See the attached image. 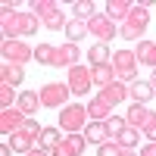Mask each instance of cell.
Instances as JSON below:
<instances>
[{
  "label": "cell",
  "instance_id": "38",
  "mask_svg": "<svg viewBox=\"0 0 156 156\" xmlns=\"http://www.w3.org/2000/svg\"><path fill=\"white\" fill-rule=\"evenodd\" d=\"M28 156H50V153H47V150H41V147H34V150H31Z\"/></svg>",
  "mask_w": 156,
  "mask_h": 156
},
{
  "label": "cell",
  "instance_id": "2",
  "mask_svg": "<svg viewBox=\"0 0 156 156\" xmlns=\"http://www.w3.org/2000/svg\"><path fill=\"white\" fill-rule=\"evenodd\" d=\"M28 9L34 12L37 19H41L50 31H66V25H69V19H66V12L59 9V3L56 0H28Z\"/></svg>",
  "mask_w": 156,
  "mask_h": 156
},
{
  "label": "cell",
  "instance_id": "22",
  "mask_svg": "<svg viewBox=\"0 0 156 156\" xmlns=\"http://www.w3.org/2000/svg\"><path fill=\"white\" fill-rule=\"evenodd\" d=\"M90 75H94V84H97V87H106V84H112V81H119L112 62H106V66H90Z\"/></svg>",
  "mask_w": 156,
  "mask_h": 156
},
{
  "label": "cell",
  "instance_id": "36",
  "mask_svg": "<svg viewBox=\"0 0 156 156\" xmlns=\"http://www.w3.org/2000/svg\"><path fill=\"white\" fill-rule=\"evenodd\" d=\"M137 153H140V156H156V144H144Z\"/></svg>",
  "mask_w": 156,
  "mask_h": 156
},
{
  "label": "cell",
  "instance_id": "18",
  "mask_svg": "<svg viewBox=\"0 0 156 156\" xmlns=\"http://www.w3.org/2000/svg\"><path fill=\"white\" fill-rule=\"evenodd\" d=\"M16 106H19V109H22L25 115H28V119H34V112L41 109L44 103H41V94H34V90H22V94H19V103H16Z\"/></svg>",
  "mask_w": 156,
  "mask_h": 156
},
{
  "label": "cell",
  "instance_id": "10",
  "mask_svg": "<svg viewBox=\"0 0 156 156\" xmlns=\"http://www.w3.org/2000/svg\"><path fill=\"white\" fill-rule=\"evenodd\" d=\"M25 122H28V115H25L19 106H12V109H0V134H16L25 128Z\"/></svg>",
  "mask_w": 156,
  "mask_h": 156
},
{
  "label": "cell",
  "instance_id": "28",
  "mask_svg": "<svg viewBox=\"0 0 156 156\" xmlns=\"http://www.w3.org/2000/svg\"><path fill=\"white\" fill-rule=\"evenodd\" d=\"M84 34H87V22H81V19H69V25H66V37H69V44H78Z\"/></svg>",
  "mask_w": 156,
  "mask_h": 156
},
{
  "label": "cell",
  "instance_id": "39",
  "mask_svg": "<svg viewBox=\"0 0 156 156\" xmlns=\"http://www.w3.org/2000/svg\"><path fill=\"white\" fill-rule=\"evenodd\" d=\"M150 84H153V87H156V69H153V75H150Z\"/></svg>",
  "mask_w": 156,
  "mask_h": 156
},
{
  "label": "cell",
  "instance_id": "3",
  "mask_svg": "<svg viewBox=\"0 0 156 156\" xmlns=\"http://www.w3.org/2000/svg\"><path fill=\"white\" fill-rule=\"evenodd\" d=\"M147 28H150V9L134 3V9L128 12V19L119 25V37H125V41H144Z\"/></svg>",
  "mask_w": 156,
  "mask_h": 156
},
{
  "label": "cell",
  "instance_id": "9",
  "mask_svg": "<svg viewBox=\"0 0 156 156\" xmlns=\"http://www.w3.org/2000/svg\"><path fill=\"white\" fill-rule=\"evenodd\" d=\"M66 84L72 90V97H84L87 90L94 87V75H90V69H84V66H75V69H69Z\"/></svg>",
  "mask_w": 156,
  "mask_h": 156
},
{
  "label": "cell",
  "instance_id": "1",
  "mask_svg": "<svg viewBox=\"0 0 156 156\" xmlns=\"http://www.w3.org/2000/svg\"><path fill=\"white\" fill-rule=\"evenodd\" d=\"M37 25H41V19L31 9H19V12H12V16H6L0 22V34H3V41H22L25 34L37 31Z\"/></svg>",
  "mask_w": 156,
  "mask_h": 156
},
{
  "label": "cell",
  "instance_id": "24",
  "mask_svg": "<svg viewBox=\"0 0 156 156\" xmlns=\"http://www.w3.org/2000/svg\"><path fill=\"white\" fill-rule=\"evenodd\" d=\"M62 147H66L72 156H84L87 137H84V134H62Z\"/></svg>",
  "mask_w": 156,
  "mask_h": 156
},
{
  "label": "cell",
  "instance_id": "27",
  "mask_svg": "<svg viewBox=\"0 0 156 156\" xmlns=\"http://www.w3.org/2000/svg\"><path fill=\"white\" fill-rule=\"evenodd\" d=\"M59 140H62V137H59V125H50V128H44V134H41V140H37V147L50 153V150L59 144Z\"/></svg>",
  "mask_w": 156,
  "mask_h": 156
},
{
  "label": "cell",
  "instance_id": "17",
  "mask_svg": "<svg viewBox=\"0 0 156 156\" xmlns=\"http://www.w3.org/2000/svg\"><path fill=\"white\" fill-rule=\"evenodd\" d=\"M106 16L112 19V22H125L128 19V12L134 9V0H106Z\"/></svg>",
  "mask_w": 156,
  "mask_h": 156
},
{
  "label": "cell",
  "instance_id": "8",
  "mask_svg": "<svg viewBox=\"0 0 156 156\" xmlns=\"http://www.w3.org/2000/svg\"><path fill=\"white\" fill-rule=\"evenodd\" d=\"M0 53H3V62H12V66H25V62L34 59V50L25 41H3Z\"/></svg>",
  "mask_w": 156,
  "mask_h": 156
},
{
  "label": "cell",
  "instance_id": "29",
  "mask_svg": "<svg viewBox=\"0 0 156 156\" xmlns=\"http://www.w3.org/2000/svg\"><path fill=\"white\" fill-rule=\"evenodd\" d=\"M90 16H94V3H90V0H75V3H72V19L87 22Z\"/></svg>",
  "mask_w": 156,
  "mask_h": 156
},
{
  "label": "cell",
  "instance_id": "23",
  "mask_svg": "<svg viewBox=\"0 0 156 156\" xmlns=\"http://www.w3.org/2000/svg\"><path fill=\"white\" fill-rule=\"evenodd\" d=\"M140 137H144V134H140L137 128H131V125H128L125 131H122L119 137H115V144H119L122 150H137V144H140Z\"/></svg>",
  "mask_w": 156,
  "mask_h": 156
},
{
  "label": "cell",
  "instance_id": "13",
  "mask_svg": "<svg viewBox=\"0 0 156 156\" xmlns=\"http://www.w3.org/2000/svg\"><path fill=\"white\" fill-rule=\"evenodd\" d=\"M78 59H81V47L78 44H59L56 47V69L62 66V69H75L78 66Z\"/></svg>",
  "mask_w": 156,
  "mask_h": 156
},
{
  "label": "cell",
  "instance_id": "34",
  "mask_svg": "<svg viewBox=\"0 0 156 156\" xmlns=\"http://www.w3.org/2000/svg\"><path fill=\"white\" fill-rule=\"evenodd\" d=\"M0 12H3V19H6V16H12V12H19V3L16 0H3V3H0Z\"/></svg>",
  "mask_w": 156,
  "mask_h": 156
},
{
  "label": "cell",
  "instance_id": "31",
  "mask_svg": "<svg viewBox=\"0 0 156 156\" xmlns=\"http://www.w3.org/2000/svg\"><path fill=\"white\" fill-rule=\"evenodd\" d=\"M125 128H128V122H125V115H109V119H106V131H109V137H112V140L119 137V134L125 131Z\"/></svg>",
  "mask_w": 156,
  "mask_h": 156
},
{
  "label": "cell",
  "instance_id": "6",
  "mask_svg": "<svg viewBox=\"0 0 156 156\" xmlns=\"http://www.w3.org/2000/svg\"><path fill=\"white\" fill-rule=\"evenodd\" d=\"M37 94H41V103L47 109H62V106H69V97H72V90H69V84L66 81H50V84H44L41 90H37Z\"/></svg>",
  "mask_w": 156,
  "mask_h": 156
},
{
  "label": "cell",
  "instance_id": "12",
  "mask_svg": "<svg viewBox=\"0 0 156 156\" xmlns=\"http://www.w3.org/2000/svg\"><path fill=\"white\" fill-rule=\"evenodd\" d=\"M37 140H41V134H34V131H28V128H22V131H16V134L9 137V147H12V153L28 156V153L37 147Z\"/></svg>",
  "mask_w": 156,
  "mask_h": 156
},
{
  "label": "cell",
  "instance_id": "7",
  "mask_svg": "<svg viewBox=\"0 0 156 156\" xmlns=\"http://www.w3.org/2000/svg\"><path fill=\"white\" fill-rule=\"evenodd\" d=\"M87 34L97 37V44H109L112 37H119V25H115L106 12H94L87 19Z\"/></svg>",
  "mask_w": 156,
  "mask_h": 156
},
{
  "label": "cell",
  "instance_id": "21",
  "mask_svg": "<svg viewBox=\"0 0 156 156\" xmlns=\"http://www.w3.org/2000/svg\"><path fill=\"white\" fill-rule=\"evenodd\" d=\"M109 109H112V106H109L106 100H100V97L87 100V119H90V122H106L109 115H112Z\"/></svg>",
  "mask_w": 156,
  "mask_h": 156
},
{
  "label": "cell",
  "instance_id": "25",
  "mask_svg": "<svg viewBox=\"0 0 156 156\" xmlns=\"http://www.w3.org/2000/svg\"><path fill=\"white\" fill-rule=\"evenodd\" d=\"M34 62H41V66H56V47L53 44H37L34 47Z\"/></svg>",
  "mask_w": 156,
  "mask_h": 156
},
{
  "label": "cell",
  "instance_id": "14",
  "mask_svg": "<svg viewBox=\"0 0 156 156\" xmlns=\"http://www.w3.org/2000/svg\"><path fill=\"white\" fill-rule=\"evenodd\" d=\"M153 112L156 109H147V106H140V103H131V109L125 112V122L131 128H137V131H144V125L153 119Z\"/></svg>",
  "mask_w": 156,
  "mask_h": 156
},
{
  "label": "cell",
  "instance_id": "20",
  "mask_svg": "<svg viewBox=\"0 0 156 156\" xmlns=\"http://www.w3.org/2000/svg\"><path fill=\"white\" fill-rule=\"evenodd\" d=\"M25 81V69L22 66H12V62H3L0 66V84H9V87H16Z\"/></svg>",
  "mask_w": 156,
  "mask_h": 156
},
{
  "label": "cell",
  "instance_id": "16",
  "mask_svg": "<svg viewBox=\"0 0 156 156\" xmlns=\"http://www.w3.org/2000/svg\"><path fill=\"white\" fill-rule=\"evenodd\" d=\"M134 56H137V62L140 66H150V69H156V41H137L134 44Z\"/></svg>",
  "mask_w": 156,
  "mask_h": 156
},
{
  "label": "cell",
  "instance_id": "35",
  "mask_svg": "<svg viewBox=\"0 0 156 156\" xmlns=\"http://www.w3.org/2000/svg\"><path fill=\"white\" fill-rule=\"evenodd\" d=\"M50 156H72V153H69L66 147H62V140H59V144H56L53 150H50Z\"/></svg>",
  "mask_w": 156,
  "mask_h": 156
},
{
  "label": "cell",
  "instance_id": "33",
  "mask_svg": "<svg viewBox=\"0 0 156 156\" xmlns=\"http://www.w3.org/2000/svg\"><path fill=\"white\" fill-rule=\"evenodd\" d=\"M140 134L147 137V144H156V112H153V119L144 125V131H140Z\"/></svg>",
  "mask_w": 156,
  "mask_h": 156
},
{
  "label": "cell",
  "instance_id": "32",
  "mask_svg": "<svg viewBox=\"0 0 156 156\" xmlns=\"http://www.w3.org/2000/svg\"><path fill=\"white\" fill-rule=\"evenodd\" d=\"M97 156H125V150L115 144V140H106V144L97 147Z\"/></svg>",
  "mask_w": 156,
  "mask_h": 156
},
{
  "label": "cell",
  "instance_id": "26",
  "mask_svg": "<svg viewBox=\"0 0 156 156\" xmlns=\"http://www.w3.org/2000/svg\"><path fill=\"white\" fill-rule=\"evenodd\" d=\"M87 59H90V66H106V62H112L109 59V44H94L87 50Z\"/></svg>",
  "mask_w": 156,
  "mask_h": 156
},
{
  "label": "cell",
  "instance_id": "30",
  "mask_svg": "<svg viewBox=\"0 0 156 156\" xmlns=\"http://www.w3.org/2000/svg\"><path fill=\"white\" fill-rule=\"evenodd\" d=\"M19 103V94H16V87H9V84H0V109H12Z\"/></svg>",
  "mask_w": 156,
  "mask_h": 156
},
{
  "label": "cell",
  "instance_id": "11",
  "mask_svg": "<svg viewBox=\"0 0 156 156\" xmlns=\"http://www.w3.org/2000/svg\"><path fill=\"white\" fill-rule=\"evenodd\" d=\"M100 100H106L109 106H122L125 100H131V90H128V84L125 81H112V84H106V87H100V94H97Z\"/></svg>",
  "mask_w": 156,
  "mask_h": 156
},
{
  "label": "cell",
  "instance_id": "37",
  "mask_svg": "<svg viewBox=\"0 0 156 156\" xmlns=\"http://www.w3.org/2000/svg\"><path fill=\"white\" fill-rule=\"evenodd\" d=\"M9 153H12V147H9V144H0V156H9Z\"/></svg>",
  "mask_w": 156,
  "mask_h": 156
},
{
  "label": "cell",
  "instance_id": "4",
  "mask_svg": "<svg viewBox=\"0 0 156 156\" xmlns=\"http://www.w3.org/2000/svg\"><path fill=\"white\" fill-rule=\"evenodd\" d=\"M87 106H81V103H69V106L59 109V128L66 134H84L87 128Z\"/></svg>",
  "mask_w": 156,
  "mask_h": 156
},
{
  "label": "cell",
  "instance_id": "19",
  "mask_svg": "<svg viewBox=\"0 0 156 156\" xmlns=\"http://www.w3.org/2000/svg\"><path fill=\"white\" fill-rule=\"evenodd\" d=\"M84 137H87V144H94V147H100V144H106V140H112L109 131H106V122H87Z\"/></svg>",
  "mask_w": 156,
  "mask_h": 156
},
{
  "label": "cell",
  "instance_id": "5",
  "mask_svg": "<svg viewBox=\"0 0 156 156\" xmlns=\"http://www.w3.org/2000/svg\"><path fill=\"white\" fill-rule=\"evenodd\" d=\"M137 56H134V50H115L112 53V69H115V78L125 84H131L137 81Z\"/></svg>",
  "mask_w": 156,
  "mask_h": 156
},
{
  "label": "cell",
  "instance_id": "15",
  "mask_svg": "<svg viewBox=\"0 0 156 156\" xmlns=\"http://www.w3.org/2000/svg\"><path fill=\"white\" fill-rule=\"evenodd\" d=\"M128 90H131V103H140V106H147V103L153 100V94H156V87L150 81H140V78L128 84Z\"/></svg>",
  "mask_w": 156,
  "mask_h": 156
}]
</instances>
